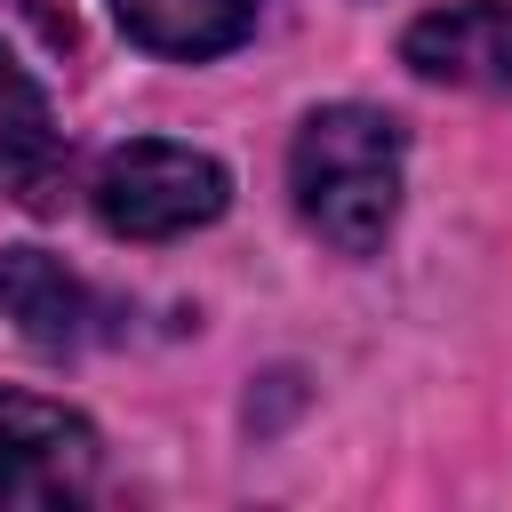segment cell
Returning <instances> with one entry per match:
<instances>
[{
	"mask_svg": "<svg viewBox=\"0 0 512 512\" xmlns=\"http://www.w3.org/2000/svg\"><path fill=\"white\" fill-rule=\"evenodd\" d=\"M400 64L440 88L512 96V0H448L400 32Z\"/></svg>",
	"mask_w": 512,
	"mask_h": 512,
	"instance_id": "cell-5",
	"label": "cell"
},
{
	"mask_svg": "<svg viewBox=\"0 0 512 512\" xmlns=\"http://www.w3.org/2000/svg\"><path fill=\"white\" fill-rule=\"evenodd\" d=\"M400 176H408V128L392 112H376V104H320L288 144L296 216L336 256H368L392 232Z\"/></svg>",
	"mask_w": 512,
	"mask_h": 512,
	"instance_id": "cell-1",
	"label": "cell"
},
{
	"mask_svg": "<svg viewBox=\"0 0 512 512\" xmlns=\"http://www.w3.org/2000/svg\"><path fill=\"white\" fill-rule=\"evenodd\" d=\"M56 176H64L56 112H48L40 80L0 48V184L24 192V200H56Z\"/></svg>",
	"mask_w": 512,
	"mask_h": 512,
	"instance_id": "cell-6",
	"label": "cell"
},
{
	"mask_svg": "<svg viewBox=\"0 0 512 512\" xmlns=\"http://www.w3.org/2000/svg\"><path fill=\"white\" fill-rule=\"evenodd\" d=\"M120 32L152 56H224L256 32V0H112Z\"/></svg>",
	"mask_w": 512,
	"mask_h": 512,
	"instance_id": "cell-7",
	"label": "cell"
},
{
	"mask_svg": "<svg viewBox=\"0 0 512 512\" xmlns=\"http://www.w3.org/2000/svg\"><path fill=\"white\" fill-rule=\"evenodd\" d=\"M88 200H96V224L112 240H176V232H200L232 208V176H224L216 152L136 136L120 152H104Z\"/></svg>",
	"mask_w": 512,
	"mask_h": 512,
	"instance_id": "cell-2",
	"label": "cell"
},
{
	"mask_svg": "<svg viewBox=\"0 0 512 512\" xmlns=\"http://www.w3.org/2000/svg\"><path fill=\"white\" fill-rule=\"evenodd\" d=\"M96 488V424L40 392H0V512H64Z\"/></svg>",
	"mask_w": 512,
	"mask_h": 512,
	"instance_id": "cell-3",
	"label": "cell"
},
{
	"mask_svg": "<svg viewBox=\"0 0 512 512\" xmlns=\"http://www.w3.org/2000/svg\"><path fill=\"white\" fill-rule=\"evenodd\" d=\"M0 320L40 352H88L120 328V312L48 248H0Z\"/></svg>",
	"mask_w": 512,
	"mask_h": 512,
	"instance_id": "cell-4",
	"label": "cell"
}]
</instances>
